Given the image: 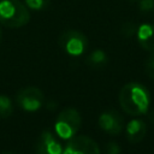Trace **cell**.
Wrapping results in <instances>:
<instances>
[{
	"mask_svg": "<svg viewBox=\"0 0 154 154\" xmlns=\"http://www.w3.org/2000/svg\"><path fill=\"white\" fill-rule=\"evenodd\" d=\"M144 72L148 77L154 79V52L147 58L146 64H144Z\"/></svg>",
	"mask_w": 154,
	"mask_h": 154,
	"instance_id": "15",
	"label": "cell"
},
{
	"mask_svg": "<svg viewBox=\"0 0 154 154\" xmlns=\"http://www.w3.org/2000/svg\"><path fill=\"white\" fill-rule=\"evenodd\" d=\"M47 108L54 109V108H55V102H49V103H47Z\"/></svg>",
	"mask_w": 154,
	"mask_h": 154,
	"instance_id": "18",
	"label": "cell"
},
{
	"mask_svg": "<svg viewBox=\"0 0 154 154\" xmlns=\"http://www.w3.org/2000/svg\"><path fill=\"white\" fill-rule=\"evenodd\" d=\"M136 35L137 41L143 49L148 52H154V24L144 23L140 25L137 28Z\"/></svg>",
	"mask_w": 154,
	"mask_h": 154,
	"instance_id": "9",
	"label": "cell"
},
{
	"mask_svg": "<svg viewBox=\"0 0 154 154\" xmlns=\"http://www.w3.org/2000/svg\"><path fill=\"white\" fill-rule=\"evenodd\" d=\"M2 154H14V153H11V152H6V153H2Z\"/></svg>",
	"mask_w": 154,
	"mask_h": 154,
	"instance_id": "20",
	"label": "cell"
},
{
	"mask_svg": "<svg viewBox=\"0 0 154 154\" xmlns=\"http://www.w3.org/2000/svg\"><path fill=\"white\" fill-rule=\"evenodd\" d=\"M150 102L149 91L144 85L131 82L125 84L119 93V103L125 113L138 116L146 113Z\"/></svg>",
	"mask_w": 154,
	"mask_h": 154,
	"instance_id": "1",
	"label": "cell"
},
{
	"mask_svg": "<svg viewBox=\"0 0 154 154\" xmlns=\"http://www.w3.org/2000/svg\"><path fill=\"white\" fill-rule=\"evenodd\" d=\"M85 63L90 67H102L107 63V55H106V53L103 51L96 49V51H93L87 57Z\"/></svg>",
	"mask_w": 154,
	"mask_h": 154,
	"instance_id": "11",
	"label": "cell"
},
{
	"mask_svg": "<svg viewBox=\"0 0 154 154\" xmlns=\"http://www.w3.org/2000/svg\"><path fill=\"white\" fill-rule=\"evenodd\" d=\"M36 154H63V148L54 135L43 131L36 142Z\"/></svg>",
	"mask_w": 154,
	"mask_h": 154,
	"instance_id": "8",
	"label": "cell"
},
{
	"mask_svg": "<svg viewBox=\"0 0 154 154\" xmlns=\"http://www.w3.org/2000/svg\"><path fill=\"white\" fill-rule=\"evenodd\" d=\"M1 40H2V32H1V29H0V43H1Z\"/></svg>",
	"mask_w": 154,
	"mask_h": 154,
	"instance_id": "19",
	"label": "cell"
},
{
	"mask_svg": "<svg viewBox=\"0 0 154 154\" xmlns=\"http://www.w3.org/2000/svg\"><path fill=\"white\" fill-rule=\"evenodd\" d=\"M147 132V125L141 119H132L126 125V137L131 143L141 142Z\"/></svg>",
	"mask_w": 154,
	"mask_h": 154,
	"instance_id": "10",
	"label": "cell"
},
{
	"mask_svg": "<svg viewBox=\"0 0 154 154\" xmlns=\"http://www.w3.org/2000/svg\"><path fill=\"white\" fill-rule=\"evenodd\" d=\"M99 125L107 134L118 135L123 129V118L117 111L109 109L101 113L99 117Z\"/></svg>",
	"mask_w": 154,
	"mask_h": 154,
	"instance_id": "7",
	"label": "cell"
},
{
	"mask_svg": "<svg viewBox=\"0 0 154 154\" xmlns=\"http://www.w3.org/2000/svg\"><path fill=\"white\" fill-rule=\"evenodd\" d=\"M51 0H24V4L26 5V7L35 10V11H41L45 10L49 6Z\"/></svg>",
	"mask_w": 154,
	"mask_h": 154,
	"instance_id": "13",
	"label": "cell"
},
{
	"mask_svg": "<svg viewBox=\"0 0 154 154\" xmlns=\"http://www.w3.org/2000/svg\"><path fill=\"white\" fill-rule=\"evenodd\" d=\"M136 31H137V28H136V25H135L132 22H126V23H124V24L122 25V28H120V32H122L125 37H131L132 35L136 34Z\"/></svg>",
	"mask_w": 154,
	"mask_h": 154,
	"instance_id": "14",
	"label": "cell"
},
{
	"mask_svg": "<svg viewBox=\"0 0 154 154\" xmlns=\"http://www.w3.org/2000/svg\"><path fill=\"white\" fill-rule=\"evenodd\" d=\"M138 8L143 12H148L154 10V0H140Z\"/></svg>",
	"mask_w": 154,
	"mask_h": 154,
	"instance_id": "16",
	"label": "cell"
},
{
	"mask_svg": "<svg viewBox=\"0 0 154 154\" xmlns=\"http://www.w3.org/2000/svg\"><path fill=\"white\" fill-rule=\"evenodd\" d=\"M12 111L13 106L10 97H7L6 95H0V117L6 118L12 114Z\"/></svg>",
	"mask_w": 154,
	"mask_h": 154,
	"instance_id": "12",
	"label": "cell"
},
{
	"mask_svg": "<svg viewBox=\"0 0 154 154\" xmlns=\"http://www.w3.org/2000/svg\"><path fill=\"white\" fill-rule=\"evenodd\" d=\"M120 148L116 142H109L106 146V154H119Z\"/></svg>",
	"mask_w": 154,
	"mask_h": 154,
	"instance_id": "17",
	"label": "cell"
},
{
	"mask_svg": "<svg viewBox=\"0 0 154 154\" xmlns=\"http://www.w3.org/2000/svg\"><path fill=\"white\" fill-rule=\"evenodd\" d=\"M43 93L36 87H25L20 89L16 96L17 103L25 111H37L43 103Z\"/></svg>",
	"mask_w": 154,
	"mask_h": 154,
	"instance_id": "5",
	"label": "cell"
},
{
	"mask_svg": "<svg viewBox=\"0 0 154 154\" xmlns=\"http://www.w3.org/2000/svg\"><path fill=\"white\" fill-rule=\"evenodd\" d=\"M63 154H101L97 143L87 136H73Z\"/></svg>",
	"mask_w": 154,
	"mask_h": 154,
	"instance_id": "6",
	"label": "cell"
},
{
	"mask_svg": "<svg viewBox=\"0 0 154 154\" xmlns=\"http://www.w3.org/2000/svg\"><path fill=\"white\" fill-rule=\"evenodd\" d=\"M29 20V8L20 0H0V24L16 29L24 26Z\"/></svg>",
	"mask_w": 154,
	"mask_h": 154,
	"instance_id": "2",
	"label": "cell"
},
{
	"mask_svg": "<svg viewBox=\"0 0 154 154\" xmlns=\"http://www.w3.org/2000/svg\"><path fill=\"white\" fill-rule=\"evenodd\" d=\"M82 119H81V114L77 109L75 108H64L57 117L55 119V132L59 137L64 138V140H69L72 138L76 132L79 130Z\"/></svg>",
	"mask_w": 154,
	"mask_h": 154,
	"instance_id": "3",
	"label": "cell"
},
{
	"mask_svg": "<svg viewBox=\"0 0 154 154\" xmlns=\"http://www.w3.org/2000/svg\"><path fill=\"white\" fill-rule=\"evenodd\" d=\"M59 46L70 55H81L84 53L88 46V40L85 35L78 30H65L60 34L58 38Z\"/></svg>",
	"mask_w": 154,
	"mask_h": 154,
	"instance_id": "4",
	"label": "cell"
},
{
	"mask_svg": "<svg viewBox=\"0 0 154 154\" xmlns=\"http://www.w3.org/2000/svg\"><path fill=\"white\" fill-rule=\"evenodd\" d=\"M128 1H130V2H135V1H137V0H128Z\"/></svg>",
	"mask_w": 154,
	"mask_h": 154,
	"instance_id": "21",
	"label": "cell"
}]
</instances>
